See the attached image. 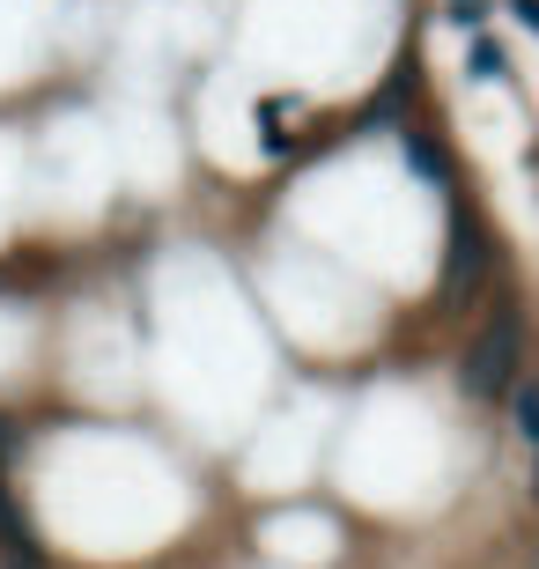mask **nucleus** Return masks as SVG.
<instances>
[{
	"label": "nucleus",
	"instance_id": "obj_3",
	"mask_svg": "<svg viewBox=\"0 0 539 569\" xmlns=\"http://www.w3.org/2000/svg\"><path fill=\"white\" fill-rule=\"evenodd\" d=\"M518 422H525V437L539 443V385H518Z\"/></svg>",
	"mask_w": 539,
	"mask_h": 569
},
{
	"label": "nucleus",
	"instance_id": "obj_2",
	"mask_svg": "<svg viewBox=\"0 0 539 569\" xmlns=\"http://www.w3.org/2000/svg\"><path fill=\"white\" fill-rule=\"evenodd\" d=\"M466 60H473V74H480V82H502V74H510L502 44H488V38H473V52H466Z\"/></svg>",
	"mask_w": 539,
	"mask_h": 569
},
{
	"label": "nucleus",
	"instance_id": "obj_4",
	"mask_svg": "<svg viewBox=\"0 0 539 569\" xmlns=\"http://www.w3.org/2000/svg\"><path fill=\"white\" fill-rule=\"evenodd\" d=\"M518 16H525V22H532V30H539V0H518Z\"/></svg>",
	"mask_w": 539,
	"mask_h": 569
},
{
	"label": "nucleus",
	"instance_id": "obj_1",
	"mask_svg": "<svg viewBox=\"0 0 539 569\" xmlns=\"http://www.w3.org/2000/svg\"><path fill=\"white\" fill-rule=\"evenodd\" d=\"M510 385H518V318H496L473 340V356H466V392L473 400H502Z\"/></svg>",
	"mask_w": 539,
	"mask_h": 569
}]
</instances>
